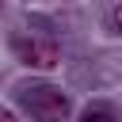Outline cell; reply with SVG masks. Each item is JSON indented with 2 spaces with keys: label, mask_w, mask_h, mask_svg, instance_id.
<instances>
[{
  "label": "cell",
  "mask_w": 122,
  "mask_h": 122,
  "mask_svg": "<svg viewBox=\"0 0 122 122\" xmlns=\"http://www.w3.org/2000/svg\"><path fill=\"white\" fill-rule=\"evenodd\" d=\"M27 107L38 118H69V111H72L65 92H57V88H30L27 92Z\"/></svg>",
  "instance_id": "1"
},
{
  "label": "cell",
  "mask_w": 122,
  "mask_h": 122,
  "mask_svg": "<svg viewBox=\"0 0 122 122\" xmlns=\"http://www.w3.org/2000/svg\"><path fill=\"white\" fill-rule=\"evenodd\" d=\"M19 57H23V65H30V69H53V65L61 61V50H57V42H50V38H30V42H19Z\"/></svg>",
  "instance_id": "2"
},
{
  "label": "cell",
  "mask_w": 122,
  "mask_h": 122,
  "mask_svg": "<svg viewBox=\"0 0 122 122\" xmlns=\"http://www.w3.org/2000/svg\"><path fill=\"white\" fill-rule=\"evenodd\" d=\"M111 30H114V34H122V4L111 11Z\"/></svg>",
  "instance_id": "3"
},
{
  "label": "cell",
  "mask_w": 122,
  "mask_h": 122,
  "mask_svg": "<svg viewBox=\"0 0 122 122\" xmlns=\"http://www.w3.org/2000/svg\"><path fill=\"white\" fill-rule=\"evenodd\" d=\"M84 118H111V111H107V107H88Z\"/></svg>",
  "instance_id": "4"
},
{
  "label": "cell",
  "mask_w": 122,
  "mask_h": 122,
  "mask_svg": "<svg viewBox=\"0 0 122 122\" xmlns=\"http://www.w3.org/2000/svg\"><path fill=\"white\" fill-rule=\"evenodd\" d=\"M0 118H15V111H8V107H0Z\"/></svg>",
  "instance_id": "5"
}]
</instances>
